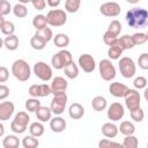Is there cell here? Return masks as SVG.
<instances>
[{"label": "cell", "mask_w": 148, "mask_h": 148, "mask_svg": "<svg viewBox=\"0 0 148 148\" xmlns=\"http://www.w3.org/2000/svg\"><path fill=\"white\" fill-rule=\"evenodd\" d=\"M126 22L131 28L141 29L148 27V10L140 7H134L126 13Z\"/></svg>", "instance_id": "obj_1"}, {"label": "cell", "mask_w": 148, "mask_h": 148, "mask_svg": "<svg viewBox=\"0 0 148 148\" xmlns=\"http://www.w3.org/2000/svg\"><path fill=\"white\" fill-rule=\"evenodd\" d=\"M12 74L21 82H25L30 79L31 69L29 64L23 59H17L12 65Z\"/></svg>", "instance_id": "obj_2"}, {"label": "cell", "mask_w": 148, "mask_h": 148, "mask_svg": "<svg viewBox=\"0 0 148 148\" xmlns=\"http://www.w3.org/2000/svg\"><path fill=\"white\" fill-rule=\"evenodd\" d=\"M29 120H30V117L28 116V113L24 111H20L16 113L13 121L10 123V130L15 134H22L27 131Z\"/></svg>", "instance_id": "obj_3"}, {"label": "cell", "mask_w": 148, "mask_h": 148, "mask_svg": "<svg viewBox=\"0 0 148 148\" xmlns=\"http://www.w3.org/2000/svg\"><path fill=\"white\" fill-rule=\"evenodd\" d=\"M72 61H73L72 53L69 51L62 49L58 53L53 54V57L51 59V65L56 69H64V67L67 66L68 64H71Z\"/></svg>", "instance_id": "obj_4"}, {"label": "cell", "mask_w": 148, "mask_h": 148, "mask_svg": "<svg viewBox=\"0 0 148 148\" xmlns=\"http://www.w3.org/2000/svg\"><path fill=\"white\" fill-rule=\"evenodd\" d=\"M67 95H66V91H62V92H58V94H54L53 95V98L51 101V110L52 112L56 114V116H60L64 111H65V108H66V104H67Z\"/></svg>", "instance_id": "obj_5"}, {"label": "cell", "mask_w": 148, "mask_h": 148, "mask_svg": "<svg viewBox=\"0 0 148 148\" xmlns=\"http://www.w3.org/2000/svg\"><path fill=\"white\" fill-rule=\"evenodd\" d=\"M47 23L51 27H61L67 21V14L66 10L62 9H51L46 14Z\"/></svg>", "instance_id": "obj_6"}, {"label": "cell", "mask_w": 148, "mask_h": 148, "mask_svg": "<svg viewBox=\"0 0 148 148\" xmlns=\"http://www.w3.org/2000/svg\"><path fill=\"white\" fill-rule=\"evenodd\" d=\"M118 67H119L120 74L125 79H131L132 76H134V74L136 72L135 64H134L133 59L130 58V57H123V58H120L119 64H118Z\"/></svg>", "instance_id": "obj_7"}, {"label": "cell", "mask_w": 148, "mask_h": 148, "mask_svg": "<svg viewBox=\"0 0 148 148\" xmlns=\"http://www.w3.org/2000/svg\"><path fill=\"white\" fill-rule=\"evenodd\" d=\"M99 75L104 81H111L116 77V68L110 59H102L98 65Z\"/></svg>", "instance_id": "obj_8"}, {"label": "cell", "mask_w": 148, "mask_h": 148, "mask_svg": "<svg viewBox=\"0 0 148 148\" xmlns=\"http://www.w3.org/2000/svg\"><path fill=\"white\" fill-rule=\"evenodd\" d=\"M34 73L38 79L45 82L52 79V68L44 61H37L34 65Z\"/></svg>", "instance_id": "obj_9"}, {"label": "cell", "mask_w": 148, "mask_h": 148, "mask_svg": "<svg viewBox=\"0 0 148 148\" xmlns=\"http://www.w3.org/2000/svg\"><path fill=\"white\" fill-rule=\"evenodd\" d=\"M124 98H125L126 108L130 111L140 108L141 97H140V94H139V91L136 89H128V91L126 92V95H125Z\"/></svg>", "instance_id": "obj_10"}, {"label": "cell", "mask_w": 148, "mask_h": 148, "mask_svg": "<svg viewBox=\"0 0 148 148\" xmlns=\"http://www.w3.org/2000/svg\"><path fill=\"white\" fill-rule=\"evenodd\" d=\"M108 118L111 120V121H117V120H120L124 114H125V109H124V105L119 102H114L112 103L109 108H108Z\"/></svg>", "instance_id": "obj_11"}, {"label": "cell", "mask_w": 148, "mask_h": 148, "mask_svg": "<svg viewBox=\"0 0 148 148\" xmlns=\"http://www.w3.org/2000/svg\"><path fill=\"white\" fill-rule=\"evenodd\" d=\"M29 95L31 97H46L50 94H52L51 90V86L46 84V83H42V84H32L29 87L28 90Z\"/></svg>", "instance_id": "obj_12"}, {"label": "cell", "mask_w": 148, "mask_h": 148, "mask_svg": "<svg viewBox=\"0 0 148 148\" xmlns=\"http://www.w3.org/2000/svg\"><path fill=\"white\" fill-rule=\"evenodd\" d=\"M120 6L119 3L114 2V1H109V2H105L103 3L101 7H99V12L102 15L104 16H108V17H116L120 14Z\"/></svg>", "instance_id": "obj_13"}, {"label": "cell", "mask_w": 148, "mask_h": 148, "mask_svg": "<svg viewBox=\"0 0 148 148\" xmlns=\"http://www.w3.org/2000/svg\"><path fill=\"white\" fill-rule=\"evenodd\" d=\"M79 65L83 69V72H86V73L94 72V69L96 67L95 59L92 58L91 54H88V53H83L79 57Z\"/></svg>", "instance_id": "obj_14"}, {"label": "cell", "mask_w": 148, "mask_h": 148, "mask_svg": "<svg viewBox=\"0 0 148 148\" xmlns=\"http://www.w3.org/2000/svg\"><path fill=\"white\" fill-rule=\"evenodd\" d=\"M68 87V82L62 77V76H56L52 79V82H51V90H52V94H58V92H62V91H66Z\"/></svg>", "instance_id": "obj_15"}, {"label": "cell", "mask_w": 148, "mask_h": 148, "mask_svg": "<svg viewBox=\"0 0 148 148\" xmlns=\"http://www.w3.org/2000/svg\"><path fill=\"white\" fill-rule=\"evenodd\" d=\"M109 91L112 96L114 97H125L126 92L128 91V88L127 86H125L124 83H120V82H112L109 87Z\"/></svg>", "instance_id": "obj_16"}, {"label": "cell", "mask_w": 148, "mask_h": 148, "mask_svg": "<svg viewBox=\"0 0 148 148\" xmlns=\"http://www.w3.org/2000/svg\"><path fill=\"white\" fill-rule=\"evenodd\" d=\"M15 106L12 102H1L0 103V120H8L14 113Z\"/></svg>", "instance_id": "obj_17"}, {"label": "cell", "mask_w": 148, "mask_h": 148, "mask_svg": "<svg viewBox=\"0 0 148 148\" xmlns=\"http://www.w3.org/2000/svg\"><path fill=\"white\" fill-rule=\"evenodd\" d=\"M66 126H67L66 120L60 116H56V117L51 118V120H50V127L54 133L64 132L66 130Z\"/></svg>", "instance_id": "obj_18"}, {"label": "cell", "mask_w": 148, "mask_h": 148, "mask_svg": "<svg viewBox=\"0 0 148 148\" xmlns=\"http://www.w3.org/2000/svg\"><path fill=\"white\" fill-rule=\"evenodd\" d=\"M119 132V127L114 124V123H105L103 126H102V134L105 136V138H109V139H113L117 136Z\"/></svg>", "instance_id": "obj_19"}, {"label": "cell", "mask_w": 148, "mask_h": 148, "mask_svg": "<svg viewBox=\"0 0 148 148\" xmlns=\"http://www.w3.org/2000/svg\"><path fill=\"white\" fill-rule=\"evenodd\" d=\"M68 114L74 120L81 119L84 114V109L80 103H72L68 108Z\"/></svg>", "instance_id": "obj_20"}, {"label": "cell", "mask_w": 148, "mask_h": 148, "mask_svg": "<svg viewBox=\"0 0 148 148\" xmlns=\"http://www.w3.org/2000/svg\"><path fill=\"white\" fill-rule=\"evenodd\" d=\"M123 51H124V49L121 47V45L119 44V42H118V39H117L113 44H111V45L109 46L108 56H109L110 59H112V60H117V59H119L120 56L123 54Z\"/></svg>", "instance_id": "obj_21"}, {"label": "cell", "mask_w": 148, "mask_h": 148, "mask_svg": "<svg viewBox=\"0 0 148 148\" xmlns=\"http://www.w3.org/2000/svg\"><path fill=\"white\" fill-rule=\"evenodd\" d=\"M35 113H36L37 119H38L39 121L44 123V121H49V120H51V117H52V113H53V112H52L51 108L40 105V106L37 109V111H36Z\"/></svg>", "instance_id": "obj_22"}, {"label": "cell", "mask_w": 148, "mask_h": 148, "mask_svg": "<svg viewBox=\"0 0 148 148\" xmlns=\"http://www.w3.org/2000/svg\"><path fill=\"white\" fill-rule=\"evenodd\" d=\"M0 29H1V32L6 36L8 35H14V31H15V25L13 22L10 21H6L3 18V16L1 15L0 16Z\"/></svg>", "instance_id": "obj_23"}, {"label": "cell", "mask_w": 148, "mask_h": 148, "mask_svg": "<svg viewBox=\"0 0 148 148\" xmlns=\"http://www.w3.org/2000/svg\"><path fill=\"white\" fill-rule=\"evenodd\" d=\"M53 43L59 49H65L66 46H68L69 44V37L66 35V34H57L54 37H53Z\"/></svg>", "instance_id": "obj_24"}, {"label": "cell", "mask_w": 148, "mask_h": 148, "mask_svg": "<svg viewBox=\"0 0 148 148\" xmlns=\"http://www.w3.org/2000/svg\"><path fill=\"white\" fill-rule=\"evenodd\" d=\"M3 45L9 51H15L18 47V37L15 35H8L3 39Z\"/></svg>", "instance_id": "obj_25"}, {"label": "cell", "mask_w": 148, "mask_h": 148, "mask_svg": "<svg viewBox=\"0 0 148 148\" xmlns=\"http://www.w3.org/2000/svg\"><path fill=\"white\" fill-rule=\"evenodd\" d=\"M91 106H92V109L95 111H98L99 112V111H103V110L106 109L108 102H106L105 97H103V96H96L91 101Z\"/></svg>", "instance_id": "obj_26"}, {"label": "cell", "mask_w": 148, "mask_h": 148, "mask_svg": "<svg viewBox=\"0 0 148 148\" xmlns=\"http://www.w3.org/2000/svg\"><path fill=\"white\" fill-rule=\"evenodd\" d=\"M44 125L42 124V121H35V123H31L30 126H29V132L31 135L36 136V138H39L44 134Z\"/></svg>", "instance_id": "obj_27"}, {"label": "cell", "mask_w": 148, "mask_h": 148, "mask_svg": "<svg viewBox=\"0 0 148 148\" xmlns=\"http://www.w3.org/2000/svg\"><path fill=\"white\" fill-rule=\"evenodd\" d=\"M47 24H49V23H47V17H46V15L38 14V15L34 16V18H32V25H34V28H36V30L44 29V28H46Z\"/></svg>", "instance_id": "obj_28"}, {"label": "cell", "mask_w": 148, "mask_h": 148, "mask_svg": "<svg viewBox=\"0 0 148 148\" xmlns=\"http://www.w3.org/2000/svg\"><path fill=\"white\" fill-rule=\"evenodd\" d=\"M2 146L3 148H17L20 146V140L16 135H6L5 139L2 140Z\"/></svg>", "instance_id": "obj_29"}, {"label": "cell", "mask_w": 148, "mask_h": 148, "mask_svg": "<svg viewBox=\"0 0 148 148\" xmlns=\"http://www.w3.org/2000/svg\"><path fill=\"white\" fill-rule=\"evenodd\" d=\"M64 72L68 79H75L79 75V67L76 66V64L74 61H72L71 64H68L67 66L64 67Z\"/></svg>", "instance_id": "obj_30"}, {"label": "cell", "mask_w": 148, "mask_h": 148, "mask_svg": "<svg viewBox=\"0 0 148 148\" xmlns=\"http://www.w3.org/2000/svg\"><path fill=\"white\" fill-rule=\"evenodd\" d=\"M119 131L121 134L124 135H131V134H134L135 132V126L133 123L128 121V120H124L120 123V126H119Z\"/></svg>", "instance_id": "obj_31"}, {"label": "cell", "mask_w": 148, "mask_h": 148, "mask_svg": "<svg viewBox=\"0 0 148 148\" xmlns=\"http://www.w3.org/2000/svg\"><path fill=\"white\" fill-rule=\"evenodd\" d=\"M35 36L39 37L40 39H43L45 43H49L51 39H53V32L50 28H44V29H40V30H36L35 32Z\"/></svg>", "instance_id": "obj_32"}, {"label": "cell", "mask_w": 148, "mask_h": 148, "mask_svg": "<svg viewBox=\"0 0 148 148\" xmlns=\"http://www.w3.org/2000/svg\"><path fill=\"white\" fill-rule=\"evenodd\" d=\"M118 42H119V44L121 45V47L124 50H131L135 45L134 42H133L132 36H130V35H124L121 37H118Z\"/></svg>", "instance_id": "obj_33"}, {"label": "cell", "mask_w": 148, "mask_h": 148, "mask_svg": "<svg viewBox=\"0 0 148 148\" xmlns=\"http://www.w3.org/2000/svg\"><path fill=\"white\" fill-rule=\"evenodd\" d=\"M22 146L24 148H36V147L39 146V141H38V139L36 136L30 134V135H27V136L23 138Z\"/></svg>", "instance_id": "obj_34"}, {"label": "cell", "mask_w": 148, "mask_h": 148, "mask_svg": "<svg viewBox=\"0 0 148 148\" xmlns=\"http://www.w3.org/2000/svg\"><path fill=\"white\" fill-rule=\"evenodd\" d=\"M40 101L37 98V97H31L29 99L25 101V109L29 111V112H36L37 109L40 106Z\"/></svg>", "instance_id": "obj_35"}, {"label": "cell", "mask_w": 148, "mask_h": 148, "mask_svg": "<svg viewBox=\"0 0 148 148\" xmlns=\"http://www.w3.org/2000/svg\"><path fill=\"white\" fill-rule=\"evenodd\" d=\"M123 147L125 148H136L139 146V140L136 136H134L133 134L131 135H125V139L123 141Z\"/></svg>", "instance_id": "obj_36"}, {"label": "cell", "mask_w": 148, "mask_h": 148, "mask_svg": "<svg viewBox=\"0 0 148 148\" xmlns=\"http://www.w3.org/2000/svg\"><path fill=\"white\" fill-rule=\"evenodd\" d=\"M13 13L16 17L18 18H23L28 15V8L24 6V3H16L13 7Z\"/></svg>", "instance_id": "obj_37"}, {"label": "cell", "mask_w": 148, "mask_h": 148, "mask_svg": "<svg viewBox=\"0 0 148 148\" xmlns=\"http://www.w3.org/2000/svg\"><path fill=\"white\" fill-rule=\"evenodd\" d=\"M81 6V0H66L65 10L68 13H76Z\"/></svg>", "instance_id": "obj_38"}, {"label": "cell", "mask_w": 148, "mask_h": 148, "mask_svg": "<svg viewBox=\"0 0 148 148\" xmlns=\"http://www.w3.org/2000/svg\"><path fill=\"white\" fill-rule=\"evenodd\" d=\"M30 45H31V47L34 49V50H43L44 47H45V45H46V43L43 40V39H40L39 37H37V36H32L31 37V39H30Z\"/></svg>", "instance_id": "obj_39"}, {"label": "cell", "mask_w": 148, "mask_h": 148, "mask_svg": "<svg viewBox=\"0 0 148 148\" xmlns=\"http://www.w3.org/2000/svg\"><path fill=\"white\" fill-rule=\"evenodd\" d=\"M132 38H133V42L135 45H142L148 40L147 35L145 32H135L132 35Z\"/></svg>", "instance_id": "obj_40"}, {"label": "cell", "mask_w": 148, "mask_h": 148, "mask_svg": "<svg viewBox=\"0 0 148 148\" xmlns=\"http://www.w3.org/2000/svg\"><path fill=\"white\" fill-rule=\"evenodd\" d=\"M131 118H132V120H134V121H136V123L142 121L143 118H145V112H143V110H142L141 108H138V109H135V110H132V111H131Z\"/></svg>", "instance_id": "obj_41"}, {"label": "cell", "mask_w": 148, "mask_h": 148, "mask_svg": "<svg viewBox=\"0 0 148 148\" xmlns=\"http://www.w3.org/2000/svg\"><path fill=\"white\" fill-rule=\"evenodd\" d=\"M108 30L111 31L112 34H114L116 36H119V34H120V31H121V24H120V22H119L118 20L111 21L110 24H109Z\"/></svg>", "instance_id": "obj_42"}, {"label": "cell", "mask_w": 148, "mask_h": 148, "mask_svg": "<svg viewBox=\"0 0 148 148\" xmlns=\"http://www.w3.org/2000/svg\"><path fill=\"white\" fill-rule=\"evenodd\" d=\"M117 39H118V36H116L114 34H112V32L109 31V30H106V31L104 32V35H103V40H104V43H105L108 46H110L111 44H113Z\"/></svg>", "instance_id": "obj_43"}, {"label": "cell", "mask_w": 148, "mask_h": 148, "mask_svg": "<svg viewBox=\"0 0 148 148\" xmlns=\"http://www.w3.org/2000/svg\"><path fill=\"white\" fill-rule=\"evenodd\" d=\"M138 65L141 69L143 71H147L148 69V53L147 52H143L139 56V59H138Z\"/></svg>", "instance_id": "obj_44"}, {"label": "cell", "mask_w": 148, "mask_h": 148, "mask_svg": "<svg viewBox=\"0 0 148 148\" xmlns=\"http://www.w3.org/2000/svg\"><path fill=\"white\" fill-rule=\"evenodd\" d=\"M12 9V6H10V2L7 1V0H0V15L5 16L7 14L10 13Z\"/></svg>", "instance_id": "obj_45"}, {"label": "cell", "mask_w": 148, "mask_h": 148, "mask_svg": "<svg viewBox=\"0 0 148 148\" xmlns=\"http://www.w3.org/2000/svg\"><path fill=\"white\" fill-rule=\"evenodd\" d=\"M133 84H134V88L135 89H139L140 90V89H145L147 87L148 82H147V79L145 76H138V77H135Z\"/></svg>", "instance_id": "obj_46"}, {"label": "cell", "mask_w": 148, "mask_h": 148, "mask_svg": "<svg viewBox=\"0 0 148 148\" xmlns=\"http://www.w3.org/2000/svg\"><path fill=\"white\" fill-rule=\"evenodd\" d=\"M98 147L99 148H109V147H123V145H120L119 142H114L111 141L109 139H103L98 142Z\"/></svg>", "instance_id": "obj_47"}, {"label": "cell", "mask_w": 148, "mask_h": 148, "mask_svg": "<svg viewBox=\"0 0 148 148\" xmlns=\"http://www.w3.org/2000/svg\"><path fill=\"white\" fill-rule=\"evenodd\" d=\"M8 76H9L8 69L5 66H1L0 67V83H5L8 80Z\"/></svg>", "instance_id": "obj_48"}, {"label": "cell", "mask_w": 148, "mask_h": 148, "mask_svg": "<svg viewBox=\"0 0 148 148\" xmlns=\"http://www.w3.org/2000/svg\"><path fill=\"white\" fill-rule=\"evenodd\" d=\"M31 3H32V6H34V8L35 9H37V10H43L44 8H45V6H46V1L45 0H31Z\"/></svg>", "instance_id": "obj_49"}, {"label": "cell", "mask_w": 148, "mask_h": 148, "mask_svg": "<svg viewBox=\"0 0 148 148\" xmlns=\"http://www.w3.org/2000/svg\"><path fill=\"white\" fill-rule=\"evenodd\" d=\"M8 95H9V88L5 84H1L0 86V99L3 101Z\"/></svg>", "instance_id": "obj_50"}, {"label": "cell", "mask_w": 148, "mask_h": 148, "mask_svg": "<svg viewBox=\"0 0 148 148\" xmlns=\"http://www.w3.org/2000/svg\"><path fill=\"white\" fill-rule=\"evenodd\" d=\"M46 2H47V5H49L50 7H52V8H57V7L60 5L61 0H46Z\"/></svg>", "instance_id": "obj_51"}, {"label": "cell", "mask_w": 148, "mask_h": 148, "mask_svg": "<svg viewBox=\"0 0 148 148\" xmlns=\"http://www.w3.org/2000/svg\"><path fill=\"white\" fill-rule=\"evenodd\" d=\"M143 97H145V99L148 102V88H147V87L145 88V91H143Z\"/></svg>", "instance_id": "obj_52"}, {"label": "cell", "mask_w": 148, "mask_h": 148, "mask_svg": "<svg viewBox=\"0 0 148 148\" xmlns=\"http://www.w3.org/2000/svg\"><path fill=\"white\" fill-rule=\"evenodd\" d=\"M3 132H5V127H3V124L1 123V124H0V136L3 135Z\"/></svg>", "instance_id": "obj_53"}, {"label": "cell", "mask_w": 148, "mask_h": 148, "mask_svg": "<svg viewBox=\"0 0 148 148\" xmlns=\"http://www.w3.org/2000/svg\"><path fill=\"white\" fill-rule=\"evenodd\" d=\"M128 3H138L140 0H126Z\"/></svg>", "instance_id": "obj_54"}, {"label": "cell", "mask_w": 148, "mask_h": 148, "mask_svg": "<svg viewBox=\"0 0 148 148\" xmlns=\"http://www.w3.org/2000/svg\"><path fill=\"white\" fill-rule=\"evenodd\" d=\"M20 3H28V2H31V0H18Z\"/></svg>", "instance_id": "obj_55"}, {"label": "cell", "mask_w": 148, "mask_h": 148, "mask_svg": "<svg viewBox=\"0 0 148 148\" xmlns=\"http://www.w3.org/2000/svg\"><path fill=\"white\" fill-rule=\"evenodd\" d=\"M146 35H147V39H148V31H147V32H146Z\"/></svg>", "instance_id": "obj_56"}, {"label": "cell", "mask_w": 148, "mask_h": 148, "mask_svg": "<svg viewBox=\"0 0 148 148\" xmlns=\"http://www.w3.org/2000/svg\"><path fill=\"white\" fill-rule=\"evenodd\" d=\"M147 147H148V142H147Z\"/></svg>", "instance_id": "obj_57"}]
</instances>
